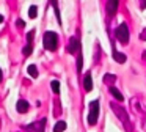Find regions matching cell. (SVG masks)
<instances>
[{
	"label": "cell",
	"mask_w": 146,
	"mask_h": 132,
	"mask_svg": "<svg viewBox=\"0 0 146 132\" xmlns=\"http://www.w3.org/2000/svg\"><path fill=\"white\" fill-rule=\"evenodd\" d=\"M42 43H44V47L47 50H55L58 46V35L55 31H46Z\"/></svg>",
	"instance_id": "obj_1"
},
{
	"label": "cell",
	"mask_w": 146,
	"mask_h": 132,
	"mask_svg": "<svg viewBox=\"0 0 146 132\" xmlns=\"http://www.w3.org/2000/svg\"><path fill=\"white\" fill-rule=\"evenodd\" d=\"M110 107H111V110H113V112L116 113L118 118H119L121 121H123L124 124H126V129L130 132V129H132V127H130V124H129V116H127V112H126V110H124L121 105H116L115 102H111V105H110Z\"/></svg>",
	"instance_id": "obj_2"
},
{
	"label": "cell",
	"mask_w": 146,
	"mask_h": 132,
	"mask_svg": "<svg viewBox=\"0 0 146 132\" xmlns=\"http://www.w3.org/2000/svg\"><path fill=\"white\" fill-rule=\"evenodd\" d=\"M115 36H116V39L121 44H127V41H129V28H127V25L124 22L115 30Z\"/></svg>",
	"instance_id": "obj_3"
},
{
	"label": "cell",
	"mask_w": 146,
	"mask_h": 132,
	"mask_svg": "<svg viewBox=\"0 0 146 132\" xmlns=\"http://www.w3.org/2000/svg\"><path fill=\"white\" fill-rule=\"evenodd\" d=\"M98 116H99V102L98 101H91L90 102V115H88V124L94 126L98 123Z\"/></svg>",
	"instance_id": "obj_4"
},
{
	"label": "cell",
	"mask_w": 146,
	"mask_h": 132,
	"mask_svg": "<svg viewBox=\"0 0 146 132\" xmlns=\"http://www.w3.org/2000/svg\"><path fill=\"white\" fill-rule=\"evenodd\" d=\"M44 124H46V119H39L36 123H32V124L27 126V131L29 132H44Z\"/></svg>",
	"instance_id": "obj_5"
},
{
	"label": "cell",
	"mask_w": 146,
	"mask_h": 132,
	"mask_svg": "<svg viewBox=\"0 0 146 132\" xmlns=\"http://www.w3.org/2000/svg\"><path fill=\"white\" fill-rule=\"evenodd\" d=\"M80 50V43L76 36H72L69 39V46H68V52L69 53H77Z\"/></svg>",
	"instance_id": "obj_6"
},
{
	"label": "cell",
	"mask_w": 146,
	"mask_h": 132,
	"mask_svg": "<svg viewBox=\"0 0 146 132\" xmlns=\"http://www.w3.org/2000/svg\"><path fill=\"white\" fill-rule=\"evenodd\" d=\"M118 6H119V2H116V0H111V2H107L105 3V8H107V13L110 16H113L115 13H116Z\"/></svg>",
	"instance_id": "obj_7"
},
{
	"label": "cell",
	"mask_w": 146,
	"mask_h": 132,
	"mask_svg": "<svg viewBox=\"0 0 146 132\" xmlns=\"http://www.w3.org/2000/svg\"><path fill=\"white\" fill-rule=\"evenodd\" d=\"M83 87H85V91H91V90H93L91 72H86V74H85V79H83Z\"/></svg>",
	"instance_id": "obj_8"
},
{
	"label": "cell",
	"mask_w": 146,
	"mask_h": 132,
	"mask_svg": "<svg viewBox=\"0 0 146 132\" xmlns=\"http://www.w3.org/2000/svg\"><path fill=\"white\" fill-rule=\"evenodd\" d=\"M16 109H17V112H19V113H25L27 110H29V102H27V101H24V99L17 101Z\"/></svg>",
	"instance_id": "obj_9"
},
{
	"label": "cell",
	"mask_w": 146,
	"mask_h": 132,
	"mask_svg": "<svg viewBox=\"0 0 146 132\" xmlns=\"http://www.w3.org/2000/svg\"><path fill=\"white\" fill-rule=\"evenodd\" d=\"M113 58H115V61H118V63H126V60H127L124 53H121V52H116V50L113 52Z\"/></svg>",
	"instance_id": "obj_10"
},
{
	"label": "cell",
	"mask_w": 146,
	"mask_h": 132,
	"mask_svg": "<svg viewBox=\"0 0 146 132\" xmlns=\"http://www.w3.org/2000/svg\"><path fill=\"white\" fill-rule=\"evenodd\" d=\"M110 93L113 94V97H115V99H118V101H123L124 99V96L121 94V91L118 90V88H115V87H110Z\"/></svg>",
	"instance_id": "obj_11"
},
{
	"label": "cell",
	"mask_w": 146,
	"mask_h": 132,
	"mask_svg": "<svg viewBox=\"0 0 146 132\" xmlns=\"http://www.w3.org/2000/svg\"><path fill=\"white\" fill-rule=\"evenodd\" d=\"M66 129V123L64 121H58L57 124L54 126V132H63Z\"/></svg>",
	"instance_id": "obj_12"
},
{
	"label": "cell",
	"mask_w": 146,
	"mask_h": 132,
	"mask_svg": "<svg viewBox=\"0 0 146 132\" xmlns=\"http://www.w3.org/2000/svg\"><path fill=\"white\" fill-rule=\"evenodd\" d=\"M27 72H29L32 77H38V69H36L35 65H30L29 68H27Z\"/></svg>",
	"instance_id": "obj_13"
},
{
	"label": "cell",
	"mask_w": 146,
	"mask_h": 132,
	"mask_svg": "<svg viewBox=\"0 0 146 132\" xmlns=\"http://www.w3.org/2000/svg\"><path fill=\"white\" fill-rule=\"evenodd\" d=\"M50 87H52V91H54L55 94L60 93V82H58V80H52Z\"/></svg>",
	"instance_id": "obj_14"
},
{
	"label": "cell",
	"mask_w": 146,
	"mask_h": 132,
	"mask_svg": "<svg viewBox=\"0 0 146 132\" xmlns=\"http://www.w3.org/2000/svg\"><path fill=\"white\" fill-rule=\"evenodd\" d=\"M36 13H38V8H36L35 5H32V6L29 8V16L33 19V17H36Z\"/></svg>",
	"instance_id": "obj_15"
},
{
	"label": "cell",
	"mask_w": 146,
	"mask_h": 132,
	"mask_svg": "<svg viewBox=\"0 0 146 132\" xmlns=\"http://www.w3.org/2000/svg\"><path fill=\"white\" fill-rule=\"evenodd\" d=\"M82 65H83V58H82V53L77 57V71H82Z\"/></svg>",
	"instance_id": "obj_16"
},
{
	"label": "cell",
	"mask_w": 146,
	"mask_h": 132,
	"mask_svg": "<svg viewBox=\"0 0 146 132\" xmlns=\"http://www.w3.org/2000/svg\"><path fill=\"white\" fill-rule=\"evenodd\" d=\"M32 50H33L32 44H29V46H25V47H24V50H22V52H24V55H25V57H29L30 53H32Z\"/></svg>",
	"instance_id": "obj_17"
},
{
	"label": "cell",
	"mask_w": 146,
	"mask_h": 132,
	"mask_svg": "<svg viewBox=\"0 0 146 132\" xmlns=\"http://www.w3.org/2000/svg\"><path fill=\"white\" fill-rule=\"evenodd\" d=\"M104 82H108V83L115 82V75H113V74H107V75H104Z\"/></svg>",
	"instance_id": "obj_18"
},
{
	"label": "cell",
	"mask_w": 146,
	"mask_h": 132,
	"mask_svg": "<svg viewBox=\"0 0 146 132\" xmlns=\"http://www.w3.org/2000/svg\"><path fill=\"white\" fill-rule=\"evenodd\" d=\"M52 6H54V9H55V14H57V19H58V22L61 24V17H60V14H58V5L55 2H52Z\"/></svg>",
	"instance_id": "obj_19"
},
{
	"label": "cell",
	"mask_w": 146,
	"mask_h": 132,
	"mask_svg": "<svg viewBox=\"0 0 146 132\" xmlns=\"http://www.w3.org/2000/svg\"><path fill=\"white\" fill-rule=\"evenodd\" d=\"M33 36H35V30H32L29 35H27V39H29V44H32V39H33Z\"/></svg>",
	"instance_id": "obj_20"
},
{
	"label": "cell",
	"mask_w": 146,
	"mask_h": 132,
	"mask_svg": "<svg viewBox=\"0 0 146 132\" xmlns=\"http://www.w3.org/2000/svg\"><path fill=\"white\" fill-rule=\"evenodd\" d=\"M140 39H141V41H146V28L141 31V33H140Z\"/></svg>",
	"instance_id": "obj_21"
},
{
	"label": "cell",
	"mask_w": 146,
	"mask_h": 132,
	"mask_svg": "<svg viewBox=\"0 0 146 132\" xmlns=\"http://www.w3.org/2000/svg\"><path fill=\"white\" fill-rule=\"evenodd\" d=\"M16 25H19V27H24L25 24H24V21H21V19H17V21H16Z\"/></svg>",
	"instance_id": "obj_22"
},
{
	"label": "cell",
	"mask_w": 146,
	"mask_h": 132,
	"mask_svg": "<svg viewBox=\"0 0 146 132\" xmlns=\"http://www.w3.org/2000/svg\"><path fill=\"white\" fill-rule=\"evenodd\" d=\"M140 8H141V9H145V8H146V2H145V3H141V5H140Z\"/></svg>",
	"instance_id": "obj_23"
},
{
	"label": "cell",
	"mask_w": 146,
	"mask_h": 132,
	"mask_svg": "<svg viewBox=\"0 0 146 132\" xmlns=\"http://www.w3.org/2000/svg\"><path fill=\"white\" fill-rule=\"evenodd\" d=\"M141 57H143V60H145V61H146V50H145V52L141 53Z\"/></svg>",
	"instance_id": "obj_24"
},
{
	"label": "cell",
	"mask_w": 146,
	"mask_h": 132,
	"mask_svg": "<svg viewBox=\"0 0 146 132\" xmlns=\"http://www.w3.org/2000/svg\"><path fill=\"white\" fill-rule=\"evenodd\" d=\"M2 22H3V16L0 14V24H2Z\"/></svg>",
	"instance_id": "obj_25"
},
{
	"label": "cell",
	"mask_w": 146,
	"mask_h": 132,
	"mask_svg": "<svg viewBox=\"0 0 146 132\" xmlns=\"http://www.w3.org/2000/svg\"><path fill=\"white\" fill-rule=\"evenodd\" d=\"M0 82H2V69H0Z\"/></svg>",
	"instance_id": "obj_26"
}]
</instances>
